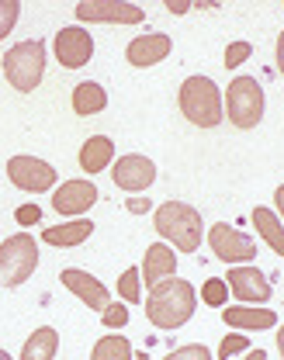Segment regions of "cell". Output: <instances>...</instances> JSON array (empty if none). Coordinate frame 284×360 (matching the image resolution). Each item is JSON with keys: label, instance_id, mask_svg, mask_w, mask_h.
Returning <instances> with one entry per match:
<instances>
[{"label": "cell", "instance_id": "6da1fadb", "mask_svg": "<svg viewBox=\"0 0 284 360\" xmlns=\"http://www.w3.org/2000/svg\"><path fill=\"white\" fill-rule=\"evenodd\" d=\"M194 309H198V295H194L191 281L163 277L160 284L149 288V298H146V319H149L156 329H181L184 322H191Z\"/></svg>", "mask_w": 284, "mask_h": 360}, {"label": "cell", "instance_id": "7a4b0ae2", "mask_svg": "<svg viewBox=\"0 0 284 360\" xmlns=\"http://www.w3.org/2000/svg\"><path fill=\"white\" fill-rule=\"evenodd\" d=\"M156 232L181 253H198L201 246V215L184 201H167L156 208Z\"/></svg>", "mask_w": 284, "mask_h": 360}, {"label": "cell", "instance_id": "3957f363", "mask_svg": "<svg viewBox=\"0 0 284 360\" xmlns=\"http://www.w3.org/2000/svg\"><path fill=\"white\" fill-rule=\"evenodd\" d=\"M181 111L191 125L215 129L222 122V94L208 77H188L181 87Z\"/></svg>", "mask_w": 284, "mask_h": 360}, {"label": "cell", "instance_id": "277c9868", "mask_svg": "<svg viewBox=\"0 0 284 360\" xmlns=\"http://www.w3.org/2000/svg\"><path fill=\"white\" fill-rule=\"evenodd\" d=\"M42 73H46V42L42 39L14 45L4 56V77L11 80V87L21 90V94L39 87L42 84Z\"/></svg>", "mask_w": 284, "mask_h": 360}, {"label": "cell", "instance_id": "5b68a950", "mask_svg": "<svg viewBox=\"0 0 284 360\" xmlns=\"http://www.w3.org/2000/svg\"><path fill=\"white\" fill-rule=\"evenodd\" d=\"M39 267V243L28 232H14L0 243V281L18 288Z\"/></svg>", "mask_w": 284, "mask_h": 360}, {"label": "cell", "instance_id": "8992f818", "mask_svg": "<svg viewBox=\"0 0 284 360\" xmlns=\"http://www.w3.org/2000/svg\"><path fill=\"white\" fill-rule=\"evenodd\" d=\"M226 111L236 129H257L264 118V87L253 77H236L226 90Z\"/></svg>", "mask_w": 284, "mask_h": 360}, {"label": "cell", "instance_id": "52a82bcc", "mask_svg": "<svg viewBox=\"0 0 284 360\" xmlns=\"http://www.w3.org/2000/svg\"><path fill=\"white\" fill-rule=\"evenodd\" d=\"M208 243H212V253L219 260H226V264H253V257H257V243L246 232H239V229H233L226 222L212 225Z\"/></svg>", "mask_w": 284, "mask_h": 360}, {"label": "cell", "instance_id": "ba28073f", "mask_svg": "<svg viewBox=\"0 0 284 360\" xmlns=\"http://www.w3.org/2000/svg\"><path fill=\"white\" fill-rule=\"evenodd\" d=\"M7 177H11L14 187H21L28 194H42L56 184V170L46 160H35V156H11L7 160Z\"/></svg>", "mask_w": 284, "mask_h": 360}, {"label": "cell", "instance_id": "9c48e42d", "mask_svg": "<svg viewBox=\"0 0 284 360\" xmlns=\"http://www.w3.org/2000/svg\"><path fill=\"white\" fill-rule=\"evenodd\" d=\"M80 21H104V25H139L142 7L125 4V0H84L77 4Z\"/></svg>", "mask_w": 284, "mask_h": 360}, {"label": "cell", "instance_id": "30bf717a", "mask_svg": "<svg viewBox=\"0 0 284 360\" xmlns=\"http://www.w3.org/2000/svg\"><path fill=\"white\" fill-rule=\"evenodd\" d=\"M91 56H94L91 32H84V28H77V25L59 28V35H56V59H59L66 70H80Z\"/></svg>", "mask_w": 284, "mask_h": 360}, {"label": "cell", "instance_id": "8fae6325", "mask_svg": "<svg viewBox=\"0 0 284 360\" xmlns=\"http://www.w3.org/2000/svg\"><path fill=\"white\" fill-rule=\"evenodd\" d=\"M59 281H63V288L66 291H73L87 309H108L111 305V295H108V288L97 281L94 274H87V270H77V267H70V270H63L59 274Z\"/></svg>", "mask_w": 284, "mask_h": 360}, {"label": "cell", "instance_id": "7c38bea8", "mask_svg": "<svg viewBox=\"0 0 284 360\" xmlns=\"http://www.w3.org/2000/svg\"><path fill=\"white\" fill-rule=\"evenodd\" d=\"M226 281H229V291L236 295L243 305H250V302H257V305L271 302V281H267V274H260L257 267H233Z\"/></svg>", "mask_w": 284, "mask_h": 360}, {"label": "cell", "instance_id": "4fadbf2b", "mask_svg": "<svg viewBox=\"0 0 284 360\" xmlns=\"http://www.w3.org/2000/svg\"><path fill=\"white\" fill-rule=\"evenodd\" d=\"M97 201V187L91 180H66L59 184V191L52 194V208L59 215H80Z\"/></svg>", "mask_w": 284, "mask_h": 360}, {"label": "cell", "instance_id": "5bb4252c", "mask_svg": "<svg viewBox=\"0 0 284 360\" xmlns=\"http://www.w3.org/2000/svg\"><path fill=\"white\" fill-rule=\"evenodd\" d=\"M111 177H115V184H118L122 191H146V187L156 180V167H153V160L132 153V156H122V160L115 163Z\"/></svg>", "mask_w": 284, "mask_h": 360}, {"label": "cell", "instance_id": "9a60e30c", "mask_svg": "<svg viewBox=\"0 0 284 360\" xmlns=\"http://www.w3.org/2000/svg\"><path fill=\"white\" fill-rule=\"evenodd\" d=\"M167 56H170V35H139L125 49V59L132 66H156Z\"/></svg>", "mask_w": 284, "mask_h": 360}, {"label": "cell", "instance_id": "2e32d148", "mask_svg": "<svg viewBox=\"0 0 284 360\" xmlns=\"http://www.w3.org/2000/svg\"><path fill=\"white\" fill-rule=\"evenodd\" d=\"M174 270H177V257H174V250L167 246V243H153L149 250H146V264H142V284H160L163 277H174Z\"/></svg>", "mask_w": 284, "mask_h": 360}, {"label": "cell", "instance_id": "e0dca14e", "mask_svg": "<svg viewBox=\"0 0 284 360\" xmlns=\"http://www.w3.org/2000/svg\"><path fill=\"white\" fill-rule=\"evenodd\" d=\"M222 319L233 329H274L278 326V315L271 312V309H250V305L222 309Z\"/></svg>", "mask_w": 284, "mask_h": 360}, {"label": "cell", "instance_id": "ac0fdd59", "mask_svg": "<svg viewBox=\"0 0 284 360\" xmlns=\"http://www.w3.org/2000/svg\"><path fill=\"white\" fill-rule=\"evenodd\" d=\"M94 232V222L91 219H73V222H63V225H49L42 232L49 246H80L84 239H91Z\"/></svg>", "mask_w": 284, "mask_h": 360}, {"label": "cell", "instance_id": "d6986e66", "mask_svg": "<svg viewBox=\"0 0 284 360\" xmlns=\"http://www.w3.org/2000/svg\"><path fill=\"white\" fill-rule=\"evenodd\" d=\"M111 156H115V142H111L108 135H94V139H87L84 149H80V167H84L87 174H101V170H108Z\"/></svg>", "mask_w": 284, "mask_h": 360}, {"label": "cell", "instance_id": "ffe728a7", "mask_svg": "<svg viewBox=\"0 0 284 360\" xmlns=\"http://www.w3.org/2000/svg\"><path fill=\"white\" fill-rule=\"evenodd\" d=\"M108 108V94H104V87L101 84H77L73 87V111L77 115H97V111H104Z\"/></svg>", "mask_w": 284, "mask_h": 360}, {"label": "cell", "instance_id": "44dd1931", "mask_svg": "<svg viewBox=\"0 0 284 360\" xmlns=\"http://www.w3.org/2000/svg\"><path fill=\"white\" fill-rule=\"evenodd\" d=\"M56 350H59V333L56 329H35L32 333V340L25 343V350H21V360H52L56 357Z\"/></svg>", "mask_w": 284, "mask_h": 360}, {"label": "cell", "instance_id": "7402d4cb", "mask_svg": "<svg viewBox=\"0 0 284 360\" xmlns=\"http://www.w3.org/2000/svg\"><path fill=\"white\" fill-rule=\"evenodd\" d=\"M253 225H257V232L267 239V246L284 257V225H281V219H278L271 208H253Z\"/></svg>", "mask_w": 284, "mask_h": 360}, {"label": "cell", "instance_id": "603a6c76", "mask_svg": "<svg viewBox=\"0 0 284 360\" xmlns=\"http://www.w3.org/2000/svg\"><path fill=\"white\" fill-rule=\"evenodd\" d=\"M91 360H132V343L125 336H104L97 340Z\"/></svg>", "mask_w": 284, "mask_h": 360}, {"label": "cell", "instance_id": "cb8c5ba5", "mask_svg": "<svg viewBox=\"0 0 284 360\" xmlns=\"http://www.w3.org/2000/svg\"><path fill=\"white\" fill-rule=\"evenodd\" d=\"M226 295H229V288H226V281H219V277H212V281L201 284V302L212 305V309H222V305H226Z\"/></svg>", "mask_w": 284, "mask_h": 360}, {"label": "cell", "instance_id": "d4e9b609", "mask_svg": "<svg viewBox=\"0 0 284 360\" xmlns=\"http://www.w3.org/2000/svg\"><path fill=\"white\" fill-rule=\"evenodd\" d=\"M118 291H122V298L129 302V305H139L142 302V288H139V270L129 267L122 274V281H118Z\"/></svg>", "mask_w": 284, "mask_h": 360}, {"label": "cell", "instance_id": "484cf974", "mask_svg": "<svg viewBox=\"0 0 284 360\" xmlns=\"http://www.w3.org/2000/svg\"><path fill=\"white\" fill-rule=\"evenodd\" d=\"M18 18H21V4L18 0H0V39L14 32Z\"/></svg>", "mask_w": 284, "mask_h": 360}, {"label": "cell", "instance_id": "4316f807", "mask_svg": "<svg viewBox=\"0 0 284 360\" xmlns=\"http://www.w3.org/2000/svg\"><path fill=\"white\" fill-rule=\"evenodd\" d=\"M250 56H253V45L250 42H233V45H226V59H222V63H226L229 70H236L239 63H246Z\"/></svg>", "mask_w": 284, "mask_h": 360}, {"label": "cell", "instance_id": "83f0119b", "mask_svg": "<svg viewBox=\"0 0 284 360\" xmlns=\"http://www.w3.org/2000/svg\"><path fill=\"white\" fill-rule=\"evenodd\" d=\"M243 350H250V336H226L222 340V347H219V357H233V354H243Z\"/></svg>", "mask_w": 284, "mask_h": 360}, {"label": "cell", "instance_id": "f1b7e54d", "mask_svg": "<svg viewBox=\"0 0 284 360\" xmlns=\"http://www.w3.org/2000/svg\"><path fill=\"white\" fill-rule=\"evenodd\" d=\"M101 322H104L108 329H122V326L129 322V309H122V305H108V309L101 312Z\"/></svg>", "mask_w": 284, "mask_h": 360}, {"label": "cell", "instance_id": "f546056e", "mask_svg": "<svg viewBox=\"0 0 284 360\" xmlns=\"http://www.w3.org/2000/svg\"><path fill=\"white\" fill-rule=\"evenodd\" d=\"M167 360H212V350H208L205 343H198V347H181V350H174Z\"/></svg>", "mask_w": 284, "mask_h": 360}, {"label": "cell", "instance_id": "4dcf8cb0", "mask_svg": "<svg viewBox=\"0 0 284 360\" xmlns=\"http://www.w3.org/2000/svg\"><path fill=\"white\" fill-rule=\"evenodd\" d=\"M14 219H18V225H39L42 222V208L39 205H21L14 212Z\"/></svg>", "mask_w": 284, "mask_h": 360}, {"label": "cell", "instance_id": "1f68e13d", "mask_svg": "<svg viewBox=\"0 0 284 360\" xmlns=\"http://www.w3.org/2000/svg\"><path fill=\"white\" fill-rule=\"evenodd\" d=\"M129 212H149V198H129Z\"/></svg>", "mask_w": 284, "mask_h": 360}, {"label": "cell", "instance_id": "d6a6232c", "mask_svg": "<svg viewBox=\"0 0 284 360\" xmlns=\"http://www.w3.org/2000/svg\"><path fill=\"white\" fill-rule=\"evenodd\" d=\"M167 11H174V14H188L191 4L188 0H170V4H167Z\"/></svg>", "mask_w": 284, "mask_h": 360}, {"label": "cell", "instance_id": "836d02e7", "mask_svg": "<svg viewBox=\"0 0 284 360\" xmlns=\"http://www.w3.org/2000/svg\"><path fill=\"white\" fill-rule=\"evenodd\" d=\"M278 70L284 73V32H281V39H278Z\"/></svg>", "mask_w": 284, "mask_h": 360}, {"label": "cell", "instance_id": "e575fe53", "mask_svg": "<svg viewBox=\"0 0 284 360\" xmlns=\"http://www.w3.org/2000/svg\"><path fill=\"white\" fill-rule=\"evenodd\" d=\"M243 360H267V354H264V350L257 347V350H250V354H246V357H243Z\"/></svg>", "mask_w": 284, "mask_h": 360}, {"label": "cell", "instance_id": "d590c367", "mask_svg": "<svg viewBox=\"0 0 284 360\" xmlns=\"http://www.w3.org/2000/svg\"><path fill=\"white\" fill-rule=\"evenodd\" d=\"M274 201H278V208H281V215H284V184L278 187V194H274Z\"/></svg>", "mask_w": 284, "mask_h": 360}, {"label": "cell", "instance_id": "8d00e7d4", "mask_svg": "<svg viewBox=\"0 0 284 360\" xmlns=\"http://www.w3.org/2000/svg\"><path fill=\"white\" fill-rule=\"evenodd\" d=\"M278 350H281V357H284V326H281V333H278Z\"/></svg>", "mask_w": 284, "mask_h": 360}, {"label": "cell", "instance_id": "74e56055", "mask_svg": "<svg viewBox=\"0 0 284 360\" xmlns=\"http://www.w3.org/2000/svg\"><path fill=\"white\" fill-rule=\"evenodd\" d=\"M132 360H149V357H146V354H139V357H132Z\"/></svg>", "mask_w": 284, "mask_h": 360}, {"label": "cell", "instance_id": "f35d334b", "mask_svg": "<svg viewBox=\"0 0 284 360\" xmlns=\"http://www.w3.org/2000/svg\"><path fill=\"white\" fill-rule=\"evenodd\" d=\"M0 360H11V357H7V354H4V350H0Z\"/></svg>", "mask_w": 284, "mask_h": 360}]
</instances>
